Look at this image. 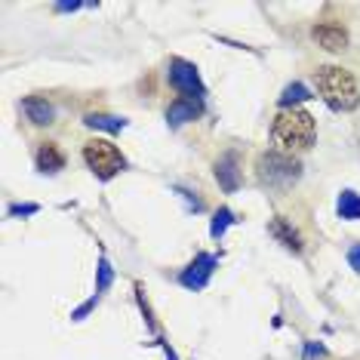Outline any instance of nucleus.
I'll list each match as a JSON object with an SVG mask.
<instances>
[{"mask_svg": "<svg viewBox=\"0 0 360 360\" xmlns=\"http://www.w3.org/2000/svg\"><path fill=\"white\" fill-rule=\"evenodd\" d=\"M271 234H274L277 240L283 243V247H290V250H296V252L302 250V237H299L296 228H292L290 222H286V219H281V216L274 219V222H271Z\"/></svg>", "mask_w": 360, "mask_h": 360, "instance_id": "obj_12", "label": "nucleus"}, {"mask_svg": "<svg viewBox=\"0 0 360 360\" xmlns=\"http://www.w3.org/2000/svg\"><path fill=\"white\" fill-rule=\"evenodd\" d=\"M234 222H237V219H234V212H231V210H228V207H222V210H219V212H216V216H212L210 234H212V237H222V234L228 231V225H234Z\"/></svg>", "mask_w": 360, "mask_h": 360, "instance_id": "obj_16", "label": "nucleus"}, {"mask_svg": "<svg viewBox=\"0 0 360 360\" xmlns=\"http://www.w3.org/2000/svg\"><path fill=\"white\" fill-rule=\"evenodd\" d=\"M22 111H25V117L31 120V124H37V127L53 124V117H56V108L46 99H25L22 102Z\"/></svg>", "mask_w": 360, "mask_h": 360, "instance_id": "obj_11", "label": "nucleus"}, {"mask_svg": "<svg viewBox=\"0 0 360 360\" xmlns=\"http://www.w3.org/2000/svg\"><path fill=\"white\" fill-rule=\"evenodd\" d=\"M317 136V120L305 108H281L271 124V139L281 154H299L314 145Z\"/></svg>", "mask_w": 360, "mask_h": 360, "instance_id": "obj_1", "label": "nucleus"}, {"mask_svg": "<svg viewBox=\"0 0 360 360\" xmlns=\"http://www.w3.org/2000/svg\"><path fill=\"white\" fill-rule=\"evenodd\" d=\"M84 124L89 129H105V133H120V129L127 127V120L124 117H114V114H86L84 117Z\"/></svg>", "mask_w": 360, "mask_h": 360, "instance_id": "obj_13", "label": "nucleus"}, {"mask_svg": "<svg viewBox=\"0 0 360 360\" xmlns=\"http://www.w3.org/2000/svg\"><path fill=\"white\" fill-rule=\"evenodd\" d=\"M200 111H203V99H185V96H179V99L167 108V124L173 129H179V127H185L188 120H198Z\"/></svg>", "mask_w": 360, "mask_h": 360, "instance_id": "obj_7", "label": "nucleus"}, {"mask_svg": "<svg viewBox=\"0 0 360 360\" xmlns=\"http://www.w3.org/2000/svg\"><path fill=\"white\" fill-rule=\"evenodd\" d=\"M111 281H114V271H111L108 259H99V283H96V296H99V292H108Z\"/></svg>", "mask_w": 360, "mask_h": 360, "instance_id": "obj_17", "label": "nucleus"}, {"mask_svg": "<svg viewBox=\"0 0 360 360\" xmlns=\"http://www.w3.org/2000/svg\"><path fill=\"white\" fill-rule=\"evenodd\" d=\"M237 163H240L237 160V151H228L216 160V179L225 191H237V185H240V169H237Z\"/></svg>", "mask_w": 360, "mask_h": 360, "instance_id": "obj_8", "label": "nucleus"}, {"mask_svg": "<svg viewBox=\"0 0 360 360\" xmlns=\"http://www.w3.org/2000/svg\"><path fill=\"white\" fill-rule=\"evenodd\" d=\"M302 176V167L296 158L281 151H268L259 158V179L271 188H290Z\"/></svg>", "mask_w": 360, "mask_h": 360, "instance_id": "obj_4", "label": "nucleus"}, {"mask_svg": "<svg viewBox=\"0 0 360 360\" xmlns=\"http://www.w3.org/2000/svg\"><path fill=\"white\" fill-rule=\"evenodd\" d=\"M348 265L354 268V271H360V243H354V247L348 250Z\"/></svg>", "mask_w": 360, "mask_h": 360, "instance_id": "obj_18", "label": "nucleus"}, {"mask_svg": "<svg viewBox=\"0 0 360 360\" xmlns=\"http://www.w3.org/2000/svg\"><path fill=\"white\" fill-rule=\"evenodd\" d=\"M169 84L185 99H203V80L191 62H185V59L169 62Z\"/></svg>", "mask_w": 360, "mask_h": 360, "instance_id": "obj_5", "label": "nucleus"}, {"mask_svg": "<svg viewBox=\"0 0 360 360\" xmlns=\"http://www.w3.org/2000/svg\"><path fill=\"white\" fill-rule=\"evenodd\" d=\"M84 4H56V10L59 13H75V10H80Z\"/></svg>", "mask_w": 360, "mask_h": 360, "instance_id": "obj_20", "label": "nucleus"}, {"mask_svg": "<svg viewBox=\"0 0 360 360\" xmlns=\"http://www.w3.org/2000/svg\"><path fill=\"white\" fill-rule=\"evenodd\" d=\"M212 271H216V256H210V252H200V256L194 259L182 274H179V283L188 286V290H203V286L210 283Z\"/></svg>", "mask_w": 360, "mask_h": 360, "instance_id": "obj_6", "label": "nucleus"}, {"mask_svg": "<svg viewBox=\"0 0 360 360\" xmlns=\"http://www.w3.org/2000/svg\"><path fill=\"white\" fill-rule=\"evenodd\" d=\"M84 160H86V167L93 169L99 179H114L120 173V169L127 167V160H124V154L117 151V145H111L108 139H89V142L84 145Z\"/></svg>", "mask_w": 360, "mask_h": 360, "instance_id": "obj_3", "label": "nucleus"}, {"mask_svg": "<svg viewBox=\"0 0 360 360\" xmlns=\"http://www.w3.org/2000/svg\"><path fill=\"white\" fill-rule=\"evenodd\" d=\"M317 93L333 111H354L360 105V89L351 71L339 68V65H321L317 68Z\"/></svg>", "mask_w": 360, "mask_h": 360, "instance_id": "obj_2", "label": "nucleus"}, {"mask_svg": "<svg viewBox=\"0 0 360 360\" xmlns=\"http://www.w3.org/2000/svg\"><path fill=\"white\" fill-rule=\"evenodd\" d=\"M311 99V93H308V86L305 84H290L283 89V96H281V108H292V105H299V102H305Z\"/></svg>", "mask_w": 360, "mask_h": 360, "instance_id": "obj_15", "label": "nucleus"}, {"mask_svg": "<svg viewBox=\"0 0 360 360\" xmlns=\"http://www.w3.org/2000/svg\"><path fill=\"white\" fill-rule=\"evenodd\" d=\"M314 40L330 53H342L348 46V34L339 25H317L314 28Z\"/></svg>", "mask_w": 360, "mask_h": 360, "instance_id": "obj_9", "label": "nucleus"}, {"mask_svg": "<svg viewBox=\"0 0 360 360\" xmlns=\"http://www.w3.org/2000/svg\"><path fill=\"white\" fill-rule=\"evenodd\" d=\"M10 212H13V216H31V212H37V207H34V203H25V207H13Z\"/></svg>", "mask_w": 360, "mask_h": 360, "instance_id": "obj_19", "label": "nucleus"}, {"mask_svg": "<svg viewBox=\"0 0 360 360\" xmlns=\"http://www.w3.org/2000/svg\"><path fill=\"white\" fill-rule=\"evenodd\" d=\"M65 167V154H62V148L56 142H44L37 148V169L40 173H59V169Z\"/></svg>", "mask_w": 360, "mask_h": 360, "instance_id": "obj_10", "label": "nucleus"}, {"mask_svg": "<svg viewBox=\"0 0 360 360\" xmlns=\"http://www.w3.org/2000/svg\"><path fill=\"white\" fill-rule=\"evenodd\" d=\"M335 210H339L342 219H360V194L357 191H342L339 200H335Z\"/></svg>", "mask_w": 360, "mask_h": 360, "instance_id": "obj_14", "label": "nucleus"}]
</instances>
